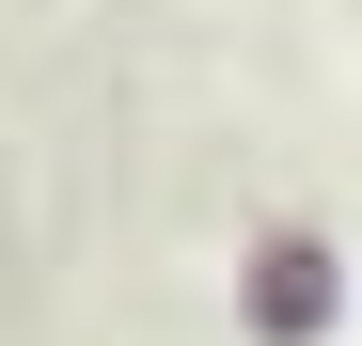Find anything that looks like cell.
<instances>
[{
  "label": "cell",
  "instance_id": "6da1fadb",
  "mask_svg": "<svg viewBox=\"0 0 362 346\" xmlns=\"http://www.w3.org/2000/svg\"><path fill=\"white\" fill-rule=\"evenodd\" d=\"M315 299H331V283H315V252H268V315H284V330H315Z\"/></svg>",
  "mask_w": 362,
  "mask_h": 346
}]
</instances>
